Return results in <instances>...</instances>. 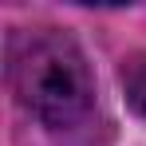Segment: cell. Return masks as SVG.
<instances>
[{"label":"cell","mask_w":146,"mask_h":146,"mask_svg":"<svg viewBox=\"0 0 146 146\" xmlns=\"http://www.w3.org/2000/svg\"><path fill=\"white\" fill-rule=\"evenodd\" d=\"M12 87L55 138L79 134L95 122V79L63 32H32L12 44Z\"/></svg>","instance_id":"1"},{"label":"cell","mask_w":146,"mask_h":146,"mask_svg":"<svg viewBox=\"0 0 146 146\" xmlns=\"http://www.w3.org/2000/svg\"><path fill=\"white\" fill-rule=\"evenodd\" d=\"M122 83H126V99L134 103V111L146 115V55H134L122 67Z\"/></svg>","instance_id":"2"}]
</instances>
